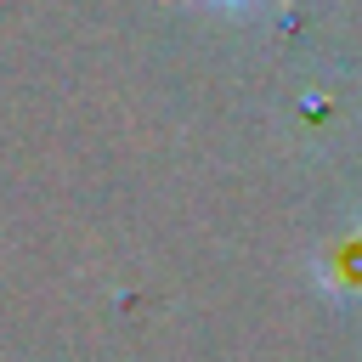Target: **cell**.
<instances>
[{
  "label": "cell",
  "mask_w": 362,
  "mask_h": 362,
  "mask_svg": "<svg viewBox=\"0 0 362 362\" xmlns=\"http://www.w3.org/2000/svg\"><path fill=\"white\" fill-rule=\"evenodd\" d=\"M215 6H243V0H215Z\"/></svg>",
  "instance_id": "1"
}]
</instances>
